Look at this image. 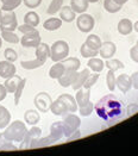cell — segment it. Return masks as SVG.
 Returning <instances> with one entry per match:
<instances>
[{"label":"cell","instance_id":"6da1fadb","mask_svg":"<svg viewBox=\"0 0 138 156\" xmlns=\"http://www.w3.org/2000/svg\"><path fill=\"white\" fill-rule=\"evenodd\" d=\"M94 111L97 116L107 124H114L124 116V106L122 100L113 94H107L98 100L94 105Z\"/></svg>","mask_w":138,"mask_h":156},{"label":"cell","instance_id":"7a4b0ae2","mask_svg":"<svg viewBox=\"0 0 138 156\" xmlns=\"http://www.w3.org/2000/svg\"><path fill=\"white\" fill-rule=\"evenodd\" d=\"M26 132H27V128H26L25 123L22 120H14L5 128V131L2 133L7 140L20 143L26 135Z\"/></svg>","mask_w":138,"mask_h":156},{"label":"cell","instance_id":"3957f363","mask_svg":"<svg viewBox=\"0 0 138 156\" xmlns=\"http://www.w3.org/2000/svg\"><path fill=\"white\" fill-rule=\"evenodd\" d=\"M69 55V45L65 41H56L50 47V58L54 62H61Z\"/></svg>","mask_w":138,"mask_h":156},{"label":"cell","instance_id":"277c9868","mask_svg":"<svg viewBox=\"0 0 138 156\" xmlns=\"http://www.w3.org/2000/svg\"><path fill=\"white\" fill-rule=\"evenodd\" d=\"M18 29V20L14 11L0 10V30L1 31H14Z\"/></svg>","mask_w":138,"mask_h":156},{"label":"cell","instance_id":"5b68a950","mask_svg":"<svg viewBox=\"0 0 138 156\" xmlns=\"http://www.w3.org/2000/svg\"><path fill=\"white\" fill-rule=\"evenodd\" d=\"M81 125V119L79 116L69 112L63 116V129H64V136L69 137L73 132H75Z\"/></svg>","mask_w":138,"mask_h":156},{"label":"cell","instance_id":"8992f818","mask_svg":"<svg viewBox=\"0 0 138 156\" xmlns=\"http://www.w3.org/2000/svg\"><path fill=\"white\" fill-rule=\"evenodd\" d=\"M95 25V20L93 18L92 14H87V13H81L77 18H76V26L79 29L80 32L82 34H88L90 32Z\"/></svg>","mask_w":138,"mask_h":156},{"label":"cell","instance_id":"52a82bcc","mask_svg":"<svg viewBox=\"0 0 138 156\" xmlns=\"http://www.w3.org/2000/svg\"><path fill=\"white\" fill-rule=\"evenodd\" d=\"M51 103H52V99L47 92L38 93L35 97V100H34V104L36 106V108L42 113H47L48 111H50Z\"/></svg>","mask_w":138,"mask_h":156},{"label":"cell","instance_id":"ba28073f","mask_svg":"<svg viewBox=\"0 0 138 156\" xmlns=\"http://www.w3.org/2000/svg\"><path fill=\"white\" fill-rule=\"evenodd\" d=\"M39 43H41V35L37 29H35L29 34H24L23 37L20 38V44L24 48H36Z\"/></svg>","mask_w":138,"mask_h":156},{"label":"cell","instance_id":"9c48e42d","mask_svg":"<svg viewBox=\"0 0 138 156\" xmlns=\"http://www.w3.org/2000/svg\"><path fill=\"white\" fill-rule=\"evenodd\" d=\"M16 72H17V68H16V66L13 65V62H10L7 60L0 61V78H11L16 74Z\"/></svg>","mask_w":138,"mask_h":156},{"label":"cell","instance_id":"30bf717a","mask_svg":"<svg viewBox=\"0 0 138 156\" xmlns=\"http://www.w3.org/2000/svg\"><path fill=\"white\" fill-rule=\"evenodd\" d=\"M117 51V47L113 42H104L101 44V48L99 49V54H100L101 58H105V60H108V58H112L114 56V54Z\"/></svg>","mask_w":138,"mask_h":156},{"label":"cell","instance_id":"8fae6325","mask_svg":"<svg viewBox=\"0 0 138 156\" xmlns=\"http://www.w3.org/2000/svg\"><path fill=\"white\" fill-rule=\"evenodd\" d=\"M115 86L119 88V91L122 93H127L132 88V81H131V76L127 75V74H120L118 78H117V81H115Z\"/></svg>","mask_w":138,"mask_h":156},{"label":"cell","instance_id":"7c38bea8","mask_svg":"<svg viewBox=\"0 0 138 156\" xmlns=\"http://www.w3.org/2000/svg\"><path fill=\"white\" fill-rule=\"evenodd\" d=\"M76 75H77V70H70V69H65V72H64V74H63L61 78L58 79L57 81H58V83H60V86H62V87H69V86H72V83L74 82V80H75Z\"/></svg>","mask_w":138,"mask_h":156},{"label":"cell","instance_id":"4fadbf2b","mask_svg":"<svg viewBox=\"0 0 138 156\" xmlns=\"http://www.w3.org/2000/svg\"><path fill=\"white\" fill-rule=\"evenodd\" d=\"M50 111L55 115V116H62V117L64 116V115L69 113V110H68L67 105L64 104L61 99H58V98L51 103Z\"/></svg>","mask_w":138,"mask_h":156},{"label":"cell","instance_id":"5bb4252c","mask_svg":"<svg viewBox=\"0 0 138 156\" xmlns=\"http://www.w3.org/2000/svg\"><path fill=\"white\" fill-rule=\"evenodd\" d=\"M89 74H90V69L89 68H85L81 72H77V75H76L75 80L72 83V87H73L74 91H77L80 88H82V86H83V83H85V81H86V79L88 78Z\"/></svg>","mask_w":138,"mask_h":156},{"label":"cell","instance_id":"9a60e30c","mask_svg":"<svg viewBox=\"0 0 138 156\" xmlns=\"http://www.w3.org/2000/svg\"><path fill=\"white\" fill-rule=\"evenodd\" d=\"M50 57V47L47 43H39L36 47V58L41 60L42 62H47V60Z\"/></svg>","mask_w":138,"mask_h":156},{"label":"cell","instance_id":"2e32d148","mask_svg":"<svg viewBox=\"0 0 138 156\" xmlns=\"http://www.w3.org/2000/svg\"><path fill=\"white\" fill-rule=\"evenodd\" d=\"M50 136L56 141H61L64 136V129H63V122H54L50 126Z\"/></svg>","mask_w":138,"mask_h":156},{"label":"cell","instance_id":"e0dca14e","mask_svg":"<svg viewBox=\"0 0 138 156\" xmlns=\"http://www.w3.org/2000/svg\"><path fill=\"white\" fill-rule=\"evenodd\" d=\"M56 143V141L51 137L50 135L47 137H39L34 141H31L29 149H36V148H44V147H49L51 144Z\"/></svg>","mask_w":138,"mask_h":156},{"label":"cell","instance_id":"ac0fdd59","mask_svg":"<svg viewBox=\"0 0 138 156\" xmlns=\"http://www.w3.org/2000/svg\"><path fill=\"white\" fill-rule=\"evenodd\" d=\"M58 99H61L63 103L67 105L69 112L75 113L76 111L79 110V106H77V103H76V99L73 97V95L67 94V93H63V94H61V95L58 97Z\"/></svg>","mask_w":138,"mask_h":156},{"label":"cell","instance_id":"d6986e66","mask_svg":"<svg viewBox=\"0 0 138 156\" xmlns=\"http://www.w3.org/2000/svg\"><path fill=\"white\" fill-rule=\"evenodd\" d=\"M118 32L123 36H127L130 35L132 31H133V23L127 19V18H124V19H120L119 23H118Z\"/></svg>","mask_w":138,"mask_h":156},{"label":"cell","instance_id":"ffe728a7","mask_svg":"<svg viewBox=\"0 0 138 156\" xmlns=\"http://www.w3.org/2000/svg\"><path fill=\"white\" fill-rule=\"evenodd\" d=\"M75 99L79 107H82V106L87 105L90 101V90H86V91H82L81 88L77 90Z\"/></svg>","mask_w":138,"mask_h":156},{"label":"cell","instance_id":"44dd1931","mask_svg":"<svg viewBox=\"0 0 138 156\" xmlns=\"http://www.w3.org/2000/svg\"><path fill=\"white\" fill-rule=\"evenodd\" d=\"M60 18L62 19V22L72 23L76 19V13L70 6H62V9L60 10Z\"/></svg>","mask_w":138,"mask_h":156},{"label":"cell","instance_id":"7402d4cb","mask_svg":"<svg viewBox=\"0 0 138 156\" xmlns=\"http://www.w3.org/2000/svg\"><path fill=\"white\" fill-rule=\"evenodd\" d=\"M89 1L88 0H70V7L75 13H85L88 10Z\"/></svg>","mask_w":138,"mask_h":156},{"label":"cell","instance_id":"603a6c76","mask_svg":"<svg viewBox=\"0 0 138 156\" xmlns=\"http://www.w3.org/2000/svg\"><path fill=\"white\" fill-rule=\"evenodd\" d=\"M64 72H65V68L62 62H55V65L51 66V68L49 69V76L50 79L58 80L64 74Z\"/></svg>","mask_w":138,"mask_h":156},{"label":"cell","instance_id":"cb8c5ba5","mask_svg":"<svg viewBox=\"0 0 138 156\" xmlns=\"http://www.w3.org/2000/svg\"><path fill=\"white\" fill-rule=\"evenodd\" d=\"M88 68L94 72V73H101L105 68V62L102 61V58H98V57H90L88 61Z\"/></svg>","mask_w":138,"mask_h":156},{"label":"cell","instance_id":"d4e9b609","mask_svg":"<svg viewBox=\"0 0 138 156\" xmlns=\"http://www.w3.org/2000/svg\"><path fill=\"white\" fill-rule=\"evenodd\" d=\"M22 81V78L19 76V75H13L11 78L9 79H5V83H4V86L6 87V90L9 93H14L16 91V88L18 87V85H19V82Z\"/></svg>","mask_w":138,"mask_h":156},{"label":"cell","instance_id":"484cf974","mask_svg":"<svg viewBox=\"0 0 138 156\" xmlns=\"http://www.w3.org/2000/svg\"><path fill=\"white\" fill-rule=\"evenodd\" d=\"M61 26H62V19H61V18H55V17L47 19V20L44 22V24H43V27H44L47 31H56V30H58Z\"/></svg>","mask_w":138,"mask_h":156},{"label":"cell","instance_id":"4316f807","mask_svg":"<svg viewBox=\"0 0 138 156\" xmlns=\"http://www.w3.org/2000/svg\"><path fill=\"white\" fill-rule=\"evenodd\" d=\"M10 123H11V113H10V111L5 106L0 105V130L5 129Z\"/></svg>","mask_w":138,"mask_h":156},{"label":"cell","instance_id":"83f0119b","mask_svg":"<svg viewBox=\"0 0 138 156\" xmlns=\"http://www.w3.org/2000/svg\"><path fill=\"white\" fill-rule=\"evenodd\" d=\"M24 119H25V123L29 124V125H36L39 119H41V116L38 113V111L36 110H27L25 113H24Z\"/></svg>","mask_w":138,"mask_h":156},{"label":"cell","instance_id":"f1b7e54d","mask_svg":"<svg viewBox=\"0 0 138 156\" xmlns=\"http://www.w3.org/2000/svg\"><path fill=\"white\" fill-rule=\"evenodd\" d=\"M85 44L89 47V48H92V49H94V50H99L101 48V44H102V42H101L100 37L98 36V35H88V37L86 38V42H85Z\"/></svg>","mask_w":138,"mask_h":156},{"label":"cell","instance_id":"f546056e","mask_svg":"<svg viewBox=\"0 0 138 156\" xmlns=\"http://www.w3.org/2000/svg\"><path fill=\"white\" fill-rule=\"evenodd\" d=\"M17 149H18V147L13 143L12 141L7 140L4 136V133L1 132L0 133V150H2V151H10V150H17Z\"/></svg>","mask_w":138,"mask_h":156},{"label":"cell","instance_id":"4dcf8cb0","mask_svg":"<svg viewBox=\"0 0 138 156\" xmlns=\"http://www.w3.org/2000/svg\"><path fill=\"white\" fill-rule=\"evenodd\" d=\"M123 5H119L114 0H104V9L105 11L108 13H117L122 10Z\"/></svg>","mask_w":138,"mask_h":156},{"label":"cell","instance_id":"1f68e13d","mask_svg":"<svg viewBox=\"0 0 138 156\" xmlns=\"http://www.w3.org/2000/svg\"><path fill=\"white\" fill-rule=\"evenodd\" d=\"M61 62L63 63L65 69H70V70H77L80 68V66H81L80 60L76 58V57H67Z\"/></svg>","mask_w":138,"mask_h":156},{"label":"cell","instance_id":"d6a6232c","mask_svg":"<svg viewBox=\"0 0 138 156\" xmlns=\"http://www.w3.org/2000/svg\"><path fill=\"white\" fill-rule=\"evenodd\" d=\"M105 67H107L110 70H112V72H117V70H120V69H124V63L122 62V61H119V60H117V58H108V60H106V62H105Z\"/></svg>","mask_w":138,"mask_h":156},{"label":"cell","instance_id":"836d02e7","mask_svg":"<svg viewBox=\"0 0 138 156\" xmlns=\"http://www.w3.org/2000/svg\"><path fill=\"white\" fill-rule=\"evenodd\" d=\"M24 23L36 27L39 24V16L35 11H30L24 16Z\"/></svg>","mask_w":138,"mask_h":156},{"label":"cell","instance_id":"e575fe53","mask_svg":"<svg viewBox=\"0 0 138 156\" xmlns=\"http://www.w3.org/2000/svg\"><path fill=\"white\" fill-rule=\"evenodd\" d=\"M43 65H44V62H42V61L38 60V58L29 60V61H22V62H20V66H22L24 69H27V70H32V69L41 68Z\"/></svg>","mask_w":138,"mask_h":156},{"label":"cell","instance_id":"d590c367","mask_svg":"<svg viewBox=\"0 0 138 156\" xmlns=\"http://www.w3.org/2000/svg\"><path fill=\"white\" fill-rule=\"evenodd\" d=\"M0 36L5 42L11 43V44H17L20 42V38L14 34V31H1Z\"/></svg>","mask_w":138,"mask_h":156},{"label":"cell","instance_id":"8d00e7d4","mask_svg":"<svg viewBox=\"0 0 138 156\" xmlns=\"http://www.w3.org/2000/svg\"><path fill=\"white\" fill-rule=\"evenodd\" d=\"M63 6V0H51L50 5L47 10V13L50 16H55L57 12H60V10Z\"/></svg>","mask_w":138,"mask_h":156},{"label":"cell","instance_id":"74e56055","mask_svg":"<svg viewBox=\"0 0 138 156\" xmlns=\"http://www.w3.org/2000/svg\"><path fill=\"white\" fill-rule=\"evenodd\" d=\"M23 0H1L2 2V7L1 10H5V11H14V9H17L20 4H22Z\"/></svg>","mask_w":138,"mask_h":156},{"label":"cell","instance_id":"f35d334b","mask_svg":"<svg viewBox=\"0 0 138 156\" xmlns=\"http://www.w3.org/2000/svg\"><path fill=\"white\" fill-rule=\"evenodd\" d=\"M80 54H81L82 57L90 58V57H95V56H98L99 50H94V49L89 48V47H87V45L83 43V44L81 45V48H80Z\"/></svg>","mask_w":138,"mask_h":156},{"label":"cell","instance_id":"ab89813d","mask_svg":"<svg viewBox=\"0 0 138 156\" xmlns=\"http://www.w3.org/2000/svg\"><path fill=\"white\" fill-rule=\"evenodd\" d=\"M25 85H26V79H22V81L19 82L18 87L16 88V91L13 93V94H14V105H16V106L19 104V101H20V98H22L23 91H24V88H25Z\"/></svg>","mask_w":138,"mask_h":156},{"label":"cell","instance_id":"60d3db41","mask_svg":"<svg viewBox=\"0 0 138 156\" xmlns=\"http://www.w3.org/2000/svg\"><path fill=\"white\" fill-rule=\"evenodd\" d=\"M99 80V73H90L89 75H88V78L86 79V81H85V83H83V88L85 90H90L95 83H97V81Z\"/></svg>","mask_w":138,"mask_h":156},{"label":"cell","instance_id":"b9f144b4","mask_svg":"<svg viewBox=\"0 0 138 156\" xmlns=\"http://www.w3.org/2000/svg\"><path fill=\"white\" fill-rule=\"evenodd\" d=\"M115 81H117V78H115V75H114V72L108 69L107 75H106V83H107V88L111 92L114 91L115 87H117V86H115Z\"/></svg>","mask_w":138,"mask_h":156},{"label":"cell","instance_id":"7bdbcfd3","mask_svg":"<svg viewBox=\"0 0 138 156\" xmlns=\"http://www.w3.org/2000/svg\"><path fill=\"white\" fill-rule=\"evenodd\" d=\"M93 111H94V105H93L92 101H89L87 105H85V106H82V107H79V112H80V115H81L82 117H88V116H90Z\"/></svg>","mask_w":138,"mask_h":156},{"label":"cell","instance_id":"ee69618b","mask_svg":"<svg viewBox=\"0 0 138 156\" xmlns=\"http://www.w3.org/2000/svg\"><path fill=\"white\" fill-rule=\"evenodd\" d=\"M4 56H5V58H6L7 61H10V62H16L17 58H18V54H17L16 50H13L12 48H7V49H5Z\"/></svg>","mask_w":138,"mask_h":156},{"label":"cell","instance_id":"f6af8a7d","mask_svg":"<svg viewBox=\"0 0 138 156\" xmlns=\"http://www.w3.org/2000/svg\"><path fill=\"white\" fill-rule=\"evenodd\" d=\"M27 135H29L30 140L34 141V140L39 138V137L42 136V129L36 126V125H32V128H31L30 130H27Z\"/></svg>","mask_w":138,"mask_h":156},{"label":"cell","instance_id":"bcb514c9","mask_svg":"<svg viewBox=\"0 0 138 156\" xmlns=\"http://www.w3.org/2000/svg\"><path fill=\"white\" fill-rule=\"evenodd\" d=\"M23 2L27 9H37L42 4V0H23Z\"/></svg>","mask_w":138,"mask_h":156},{"label":"cell","instance_id":"7dc6e473","mask_svg":"<svg viewBox=\"0 0 138 156\" xmlns=\"http://www.w3.org/2000/svg\"><path fill=\"white\" fill-rule=\"evenodd\" d=\"M36 27H34V26L29 25V24H23V25H18V30H19V32H22L23 35L24 34H29V32H31V31H34Z\"/></svg>","mask_w":138,"mask_h":156},{"label":"cell","instance_id":"c3c4849f","mask_svg":"<svg viewBox=\"0 0 138 156\" xmlns=\"http://www.w3.org/2000/svg\"><path fill=\"white\" fill-rule=\"evenodd\" d=\"M130 57H131V60H132L133 62L138 63V48H137V45H135V47H132V48L130 49Z\"/></svg>","mask_w":138,"mask_h":156},{"label":"cell","instance_id":"681fc988","mask_svg":"<svg viewBox=\"0 0 138 156\" xmlns=\"http://www.w3.org/2000/svg\"><path fill=\"white\" fill-rule=\"evenodd\" d=\"M138 112V105L137 104H130L126 108V113L127 116H133L135 113Z\"/></svg>","mask_w":138,"mask_h":156},{"label":"cell","instance_id":"f907efd6","mask_svg":"<svg viewBox=\"0 0 138 156\" xmlns=\"http://www.w3.org/2000/svg\"><path fill=\"white\" fill-rule=\"evenodd\" d=\"M80 137H81V131L77 129V130H76L75 132H73V133H72L69 137H67V142H72V141L79 140Z\"/></svg>","mask_w":138,"mask_h":156},{"label":"cell","instance_id":"816d5d0a","mask_svg":"<svg viewBox=\"0 0 138 156\" xmlns=\"http://www.w3.org/2000/svg\"><path fill=\"white\" fill-rule=\"evenodd\" d=\"M131 81H132V87L135 90H138V72H135L131 75Z\"/></svg>","mask_w":138,"mask_h":156},{"label":"cell","instance_id":"f5cc1de1","mask_svg":"<svg viewBox=\"0 0 138 156\" xmlns=\"http://www.w3.org/2000/svg\"><path fill=\"white\" fill-rule=\"evenodd\" d=\"M7 90H6V87L2 85V83H0V101H2L5 98H6V95H7Z\"/></svg>","mask_w":138,"mask_h":156},{"label":"cell","instance_id":"db71d44e","mask_svg":"<svg viewBox=\"0 0 138 156\" xmlns=\"http://www.w3.org/2000/svg\"><path fill=\"white\" fill-rule=\"evenodd\" d=\"M114 1H115V2H118L119 5H124V4H126L129 0H114Z\"/></svg>","mask_w":138,"mask_h":156},{"label":"cell","instance_id":"11a10c76","mask_svg":"<svg viewBox=\"0 0 138 156\" xmlns=\"http://www.w3.org/2000/svg\"><path fill=\"white\" fill-rule=\"evenodd\" d=\"M133 30H135L136 32H138V20L133 24Z\"/></svg>","mask_w":138,"mask_h":156},{"label":"cell","instance_id":"9f6ffc18","mask_svg":"<svg viewBox=\"0 0 138 156\" xmlns=\"http://www.w3.org/2000/svg\"><path fill=\"white\" fill-rule=\"evenodd\" d=\"M88 1H89V4H90V2H92V4H95V2H98L99 0H88Z\"/></svg>","mask_w":138,"mask_h":156},{"label":"cell","instance_id":"6f0895ef","mask_svg":"<svg viewBox=\"0 0 138 156\" xmlns=\"http://www.w3.org/2000/svg\"><path fill=\"white\" fill-rule=\"evenodd\" d=\"M1 45H2V38H1V36H0V48H1Z\"/></svg>","mask_w":138,"mask_h":156},{"label":"cell","instance_id":"680465c9","mask_svg":"<svg viewBox=\"0 0 138 156\" xmlns=\"http://www.w3.org/2000/svg\"><path fill=\"white\" fill-rule=\"evenodd\" d=\"M136 45H137V48H138V39H137V44H136Z\"/></svg>","mask_w":138,"mask_h":156}]
</instances>
